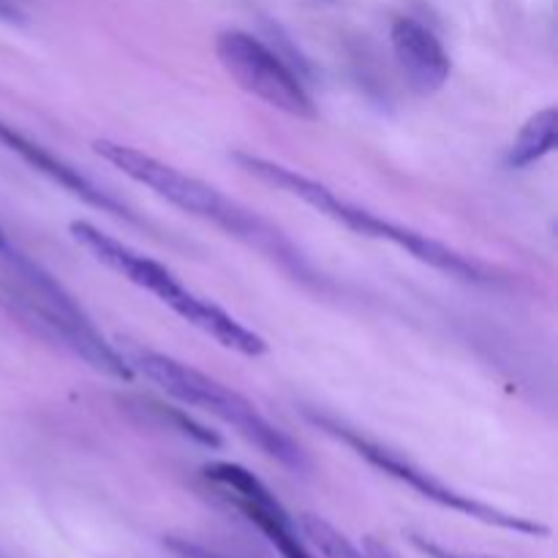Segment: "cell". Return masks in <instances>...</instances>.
Segmentation results:
<instances>
[{
	"label": "cell",
	"mask_w": 558,
	"mask_h": 558,
	"mask_svg": "<svg viewBox=\"0 0 558 558\" xmlns=\"http://www.w3.org/2000/svg\"><path fill=\"white\" fill-rule=\"evenodd\" d=\"M0 267H3L0 287L27 325H33L44 338L60 343L71 354L85 360L98 374L112 376L118 381L134 379V371L118 352V347H112L98 332V327L82 311V305L38 262L9 245V248L0 251Z\"/></svg>",
	"instance_id": "1"
},
{
	"label": "cell",
	"mask_w": 558,
	"mask_h": 558,
	"mask_svg": "<svg viewBox=\"0 0 558 558\" xmlns=\"http://www.w3.org/2000/svg\"><path fill=\"white\" fill-rule=\"evenodd\" d=\"M93 153L101 161H107L109 167L123 172L125 178H131L134 183L145 185L156 196L167 199L178 210L216 223L223 232L245 240L248 245L259 248L262 254L272 256L281 265H292L300 272V254H294L289 240L281 232H276L270 223L262 221L256 213L245 210L243 205L223 196L216 185L205 183L199 178H191V174L174 169L172 163L158 161V158L147 156V153L136 150L131 145H123V142L96 140L93 142Z\"/></svg>",
	"instance_id": "2"
},
{
	"label": "cell",
	"mask_w": 558,
	"mask_h": 558,
	"mask_svg": "<svg viewBox=\"0 0 558 558\" xmlns=\"http://www.w3.org/2000/svg\"><path fill=\"white\" fill-rule=\"evenodd\" d=\"M232 158L245 174L256 178L259 183L272 185V189L283 191V194L289 196H298L300 202L314 207L316 213L327 216L330 221L341 223V227L352 229V232L363 234V238L385 240V243L398 245V248L407 251L409 256L420 259L423 265L436 267V270L447 272V276L452 278H463V281H474V283H483L490 278V272L485 270L480 262L458 254L456 248L428 238V234L417 232V229H409L403 227V223L387 221V218L376 216V213L365 210V207L354 205V202H347L343 196H338L336 191L327 189L325 183L298 172V169L283 167V163L270 161V158L254 156V153H232Z\"/></svg>",
	"instance_id": "3"
},
{
	"label": "cell",
	"mask_w": 558,
	"mask_h": 558,
	"mask_svg": "<svg viewBox=\"0 0 558 558\" xmlns=\"http://www.w3.org/2000/svg\"><path fill=\"white\" fill-rule=\"evenodd\" d=\"M118 352L123 354L134 374H142L147 381L161 387L174 401L202 409V412L213 414L221 423L232 425L243 439L259 447L267 458L278 461L281 466L294 469V472H303L305 469L303 450L281 428H276L248 398L240 396L238 390L221 385L218 379L191 368V365L180 363V360L169 357V354L153 352V349L131 347L129 343V347L118 349Z\"/></svg>",
	"instance_id": "4"
},
{
	"label": "cell",
	"mask_w": 558,
	"mask_h": 558,
	"mask_svg": "<svg viewBox=\"0 0 558 558\" xmlns=\"http://www.w3.org/2000/svg\"><path fill=\"white\" fill-rule=\"evenodd\" d=\"M308 420L316 425V428H322L325 434H330L332 439H338V441H343L347 447H352V450L357 452L363 461H368L371 466L379 469L381 474L398 480V483H403L407 488L417 490L420 496H425V499L434 501V505L445 507V510L461 512V515L474 518V521L485 523V526L505 529V532H515V534H526V537H548L550 534V529L545 526V523L532 521V518L512 515V512L499 510V507L485 505V501L472 499V496L458 494L456 488H450V485H445L441 480H436L434 474H428V472H423L420 466H414L409 458L387 450L385 445L368 439V436H363L360 430L347 428V425L338 423V420H332V417H327V414L308 412Z\"/></svg>",
	"instance_id": "5"
},
{
	"label": "cell",
	"mask_w": 558,
	"mask_h": 558,
	"mask_svg": "<svg viewBox=\"0 0 558 558\" xmlns=\"http://www.w3.org/2000/svg\"><path fill=\"white\" fill-rule=\"evenodd\" d=\"M216 54L223 71L267 107L292 118H316V104L298 71L262 38L245 31H223L216 38Z\"/></svg>",
	"instance_id": "6"
},
{
	"label": "cell",
	"mask_w": 558,
	"mask_h": 558,
	"mask_svg": "<svg viewBox=\"0 0 558 558\" xmlns=\"http://www.w3.org/2000/svg\"><path fill=\"white\" fill-rule=\"evenodd\" d=\"M202 477L240 512L248 523H254L267 543L278 550L281 558H314L298 537L294 521L283 510L281 501L272 496V490L262 483L256 474L240 463L213 461L202 466Z\"/></svg>",
	"instance_id": "7"
},
{
	"label": "cell",
	"mask_w": 558,
	"mask_h": 558,
	"mask_svg": "<svg viewBox=\"0 0 558 558\" xmlns=\"http://www.w3.org/2000/svg\"><path fill=\"white\" fill-rule=\"evenodd\" d=\"M69 234L85 254H90L93 259L98 262V265L118 272L120 278H125L129 283L140 287L142 292L153 294V298H156L158 303L167 305V308H174V305L189 294V287H185L167 265L140 254V251H134L131 245L120 243L112 234L101 232L96 223L71 221Z\"/></svg>",
	"instance_id": "8"
},
{
	"label": "cell",
	"mask_w": 558,
	"mask_h": 558,
	"mask_svg": "<svg viewBox=\"0 0 558 558\" xmlns=\"http://www.w3.org/2000/svg\"><path fill=\"white\" fill-rule=\"evenodd\" d=\"M0 145H3L5 150L14 153V156H20L22 161H25L31 169H36L38 174H44V178L52 180L54 185H60L63 191H69L71 196H76V199L85 202V205L96 207V210H101V213H109V216H114V218L134 221V216H131L129 207H125L123 202L114 199L112 194H107V191L98 189V185L93 183V180H87L80 169H74L71 163H65L63 158H58L52 150H47V147L38 145L36 140L25 136L22 131H16L14 125L3 123V120H0Z\"/></svg>",
	"instance_id": "9"
},
{
	"label": "cell",
	"mask_w": 558,
	"mask_h": 558,
	"mask_svg": "<svg viewBox=\"0 0 558 558\" xmlns=\"http://www.w3.org/2000/svg\"><path fill=\"white\" fill-rule=\"evenodd\" d=\"M390 41L412 90L430 96L447 85L452 74V60L430 27L412 16H398L390 27Z\"/></svg>",
	"instance_id": "10"
},
{
	"label": "cell",
	"mask_w": 558,
	"mask_h": 558,
	"mask_svg": "<svg viewBox=\"0 0 558 558\" xmlns=\"http://www.w3.org/2000/svg\"><path fill=\"white\" fill-rule=\"evenodd\" d=\"M172 311L180 319L189 322L191 327H196V330L205 332L207 338H213V341L221 343L223 349H229V352H238L243 354V357H262V354L267 352V341L259 332L248 330L243 322H238L232 314L218 308L210 300L199 298V294L191 292V289Z\"/></svg>",
	"instance_id": "11"
},
{
	"label": "cell",
	"mask_w": 558,
	"mask_h": 558,
	"mask_svg": "<svg viewBox=\"0 0 558 558\" xmlns=\"http://www.w3.org/2000/svg\"><path fill=\"white\" fill-rule=\"evenodd\" d=\"M558 145V109L548 107L543 112L532 114L521 134L512 142L510 153H507V167L510 169H526L532 163L543 161L545 156L556 150Z\"/></svg>",
	"instance_id": "12"
},
{
	"label": "cell",
	"mask_w": 558,
	"mask_h": 558,
	"mask_svg": "<svg viewBox=\"0 0 558 558\" xmlns=\"http://www.w3.org/2000/svg\"><path fill=\"white\" fill-rule=\"evenodd\" d=\"M156 412L161 414L163 420H169V423H172L174 428H180V430H183L185 436H191V439H196V441H199V445H205V447H221V439H218V436L213 434V430H207L205 425L194 423V420H191L189 414H185V412H180V409L156 407Z\"/></svg>",
	"instance_id": "13"
},
{
	"label": "cell",
	"mask_w": 558,
	"mask_h": 558,
	"mask_svg": "<svg viewBox=\"0 0 558 558\" xmlns=\"http://www.w3.org/2000/svg\"><path fill=\"white\" fill-rule=\"evenodd\" d=\"M409 543L420 550L423 556L428 558H490V556H469V554H458V550L445 548V545L434 543V539L423 537V534H409Z\"/></svg>",
	"instance_id": "14"
},
{
	"label": "cell",
	"mask_w": 558,
	"mask_h": 558,
	"mask_svg": "<svg viewBox=\"0 0 558 558\" xmlns=\"http://www.w3.org/2000/svg\"><path fill=\"white\" fill-rule=\"evenodd\" d=\"M167 545H169V548H172V554L180 556V558H223V556L213 554V550L199 548V545L185 543V539H174L172 537V539H167Z\"/></svg>",
	"instance_id": "15"
},
{
	"label": "cell",
	"mask_w": 558,
	"mask_h": 558,
	"mask_svg": "<svg viewBox=\"0 0 558 558\" xmlns=\"http://www.w3.org/2000/svg\"><path fill=\"white\" fill-rule=\"evenodd\" d=\"M0 20L3 22H22V11L16 0H0Z\"/></svg>",
	"instance_id": "16"
},
{
	"label": "cell",
	"mask_w": 558,
	"mask_h": 558,
	"mask_svg": "<svg viewBox=\"0 0 558 558\" xmlns=\"http://www.w3.org/2000/svg\"><path fill=\"white\" fill-rule=\"evenodd\" d=\"M9 238H5V232H3V227H0V251H3V248H9Z\"/></svg>",
	"instance_id": "17"
}]
</instances>
